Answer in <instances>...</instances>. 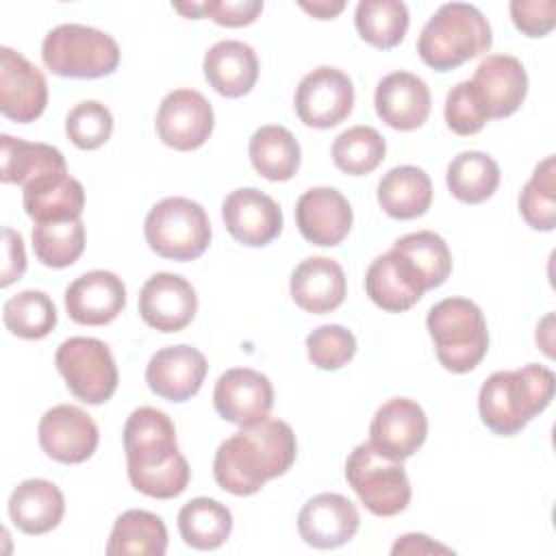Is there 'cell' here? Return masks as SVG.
<instances>
[{
  "mask_svg": "<svg viewBox=\"0 0 556 556\" xmlns=\"http://www.w3.org/2000/svg\"><path fill=\"white\" fill-rule=\"evenodd\" d=\"M352 219L350 202L332 187L308 189L295 202L298 228L313 245H339L348 237Z\"/></svg>",
  "mask_w": 556,
  "mask_h": 556,
  "instance_id": "20",
  "label": "cell"
},
{
  "mask_svg": "<svg viewBox=\"0 0 556 556\" xmlns=\"http://www.w3.org/2000/svg\"><path fill=\"white\" fill-rule=\"evenodd\" d=\"M365 291L382 311L402 313L415 306L428 289L415 265L391 248L369 265Z\"/></svg>",
  "mask_w": 556,
  "mask_h": 556,
  "instance_id": "22",
  "label": "cell"
},
{
  "mask_svg": "<svg viewBox=\"0 0 556 556\" xmlns=\"http://www.w3.org/2000/svg\"><path fill=\"white\" fill-rule=\"evenodd\" d=\"M491 41V26L473 4L447 2L421 28L417 52L428 67L450 72L486 52Z\"/></svg>",
  "mask_w": 556,
  "mask_h": 556,
  "instance_id": "4",
  "label": "cell"
},
{
  "mask_svg": "<svg viewBox=\"0 0 556 556\" xmlns=\"http://www.w3.org/2000/svg\"><path fill=\"white\" fill-rule=\"evenodd\" d=\"M48 104V83L37 65L11 48L0 50V111L4 117L28 124Z\"/></svg>",
  "mask_w": 556,
  "mask_h": 556,
  "instance_id": "13",
  "label": "cell"
},
{
  "mask_svg": "<svg viewBox=\"0 0 556 556\" xmlns=\"http://www.w3.org/2000/svg\"><path fill=\"white\" fill-rule=\"evenodd\" d=\"M213 404L226 421L248 426L267 417L274 406V387L269 378L256 369L232 367L217 378Z\"/></svg>",
  "mask_w": 556,
  "mask_h": 556,
  "instance_id": "16",
  "label": "cell"
},
{
  "mask_svg": "<svg viewBox=\"0 0 556 556\" xmlns=\"http://www.w3.org/2000/svg\"><path fill=\"white\" fill-rule=\"evenodd\" d=\"M384 152V139L371 126H352L332 143L334 165L350 176H365L374 172L382 163Z\"/></svg>",
  "mask_w": 556,
  "mask_h": 556,
  "instance_id": "39",
  "label": "cell"
},
{
  "mask_svg": "<svg viewBox=\"0 0 556 556\" xmlns=\"http://www.w3.org/2000/svg\"><path fill=\"white\" fill-rule=\"evenodd\" d=\"M306 352L315 367L334 371L354 358L356 337L339 324H326L306 337Z\"/></svg>",
  "mask_w": 556,
  "mask_h": 556,
  "instance_id": "42",
  "label": "cell"
},
{
  "mask_svg": "<svg viewBox=\"0 0 556 556\" xmlns=\"http://www.w3.org/2000/svg\"><path fill=\"white\" fill-rule=\"evenodd\" d=\"M146 241L152 252L172 261H193L211 243L206 211L189 198H165L146 215Z\"/></svg>",
  "mask_w": 556,
  "mask_h": 556,
  "instance_id": "7",
  "label": "cell"
},
{
  "mask_svg": "<svg viewBox=\"0 0 556 556\" xmlns=\"http://www.w3.org/2000/svg\"><path fill=\"white\" fill-rule=\"evenodd\" d=\"M445 182L456 200L480 204L495 193L500 185V167L489 154L465 150L450 161Z\"/></svg>",
  "mask_w": 556,
  "mask_h": 556,
  "instance_id": "34",
  "label": "cell"
},
{
  "mask_svg": "<svg viewBox=\"0 0 556 556\" xmlns=\"http://www.w3.org/2000/svg\"><path fill=\"white\" fill-rule=\"evenodd\" d=\"M289 291L302 311L315 315L330 313L345 300L343 267L334 258L311 256L293 269Z\"/></svg>",
  "mask_w": 556,
  "mask_h": 556,
  "instance_id": "25",
  "label": "cell"
},
{
  "mask_svg": "<svg viewBox=\"0 0 556 556\" xmlns=\"http://www.w3.org/2000/svg\"><path fill=\"white\" fill-rule=\"evenodd\" d=\"M70 393L85 404H102L117 389V365L109 345L93 337L65 339L54 356Z\"/></svg>",
  "mask_w": 556,
  "mask_h": 556,
  "instance_id": "9",
  "label": "cell"
},
{
  "mask_svg": "<svg viewBox=\"0 0 556 556\" xmlns=\"http://www.w3.org/2000/svg\"><path fill=\"white\" fill-rule=\"evenodd\" d=\"M67 172L61 150L48 143H33L11 135L0 137V180L4 185H22L46 176Z\"/></svg>",
  "mask_w": 556,
  "mask_h": 556,
  "instance_id": "29",
  "label": "cell"
},
{
  "mask_svg": "<svg viewBox=\"0 0 556 556\" xmlns=\"http://www.w3.org/2000/svg\"><path fill=\"white\" fill-rule=\"evenodd\" d=\"M167 549V528L163 519L148 510H126L115 519L111 530L106 554H139V556H163Z\"/></svg>",
  "mask_w": 556,
  "mask_h": 556,
  "instance_id": "32",
  "label": "cell"
},
{
  "mask_svg": "<svg viewBox=\"0 0 556 556\" xmlns=\"http://www.w3.org/2000/svg\"><path fill=\"white\" fill-rule=\"evenodd\" d=\"M374 104L387 126L415 130L430 115V89L410 72H391L378 83Z\"/></svg>",
  "mask_w": 556,
  "mask_h": 556,
  "instance_id": "24",
  "label": "cell"
},
{
  "mask_svg": "<svg viewBox=\"0 0 556 556\" xmlns=\"http://www.w3.org/2000/svg\"><path fill=\"white\" fill-rule=\"evenodd\" d=\"M300 7L311 13L317 20H332L334 15H339L345 9L343 0H313V2H300Z\"/></svg>",
  "mask_w": 556,
  "mask_h": 556,
  "instance_id": "48",
  "label": "cell"
},
{
  "mask_svg": "<svg viewBox=\"0 0 556 556\" xmlns=\"http://www.w3.org/2000/svg\"><path fill=\"white\" fill-rule=\"evenodd\" d=\"M124 452L130 484L156 500L178 497L191 478L187 458L178 452L176 428L167 413L141 406L124 424Z\"/></svg>",
  "mask_w": 556,
  "mask_h": 556,
  "instance_id": "2",
  "label": "cell"
},
{
  "mask_svg": "<svg viewBox=\"0 0 556 556\" xmlns=\"http://www.w3.org/2000/svg\"><path fill=\"white\" fill-rule=\"evenodd\" d=\"M489 113L471 80H463L450 89L445 98V122L456 135H473L482 130Z\"/></svg>",
  "mask_w": 556,
  "mask_h": 556,
  "instance_id": "43",
  "label": "cell"
},
{
  "mask_svg": "<svg viewBox=\"0 0 556 556\" xmlns=\"http://www.w3.org/2000/svg\"><path fill=\"white\" fill-rule=\"evenodd\" d=\"M295 113L311 128H332L354 109V85L337 67H315L295 89Z\"/></svg>",
  "mask_w": 556,
  "mask_h": 556,
  "instance_id": "10",
  "label": "cell"
},
{
  "mask_svg": "<svg viewBox=\"0 0 556 556\" xmlns=\"http://www.w3.org/2000/svg\"><path fill=\"white\" fill-rule=\"evenodd\" d=\"M22 204L35 224L78 219L85 208V189L67 172L46 174L24 187Z\"/></svg>",
  "mask_w": 556,
  "mask_h": 556,
  "instance_id": "27",
  "label": "cell"
},
{
  "mask_svg": "<svg viewBox=\"0 0 556 556\" xmlns=\"http://www.w3.org/2000/svg\"><path fill=\"white\" fill-rule=\"evenodd\" d=\"M65 132L80 150H96L104 146L113 132V115L98 100L78 102L65 117Z\"/></svg>",
  "mask_w": 556,
  "mask_h": 556,
  "instance_id": "41",
  "label": "cell"
},
{
  "mask_svg": "<svg viewBox=\"0 0 556 556\" xmlns=\"http://www.w3.org/2000/svg\"><path fill=\"white\" fill-rule=\"evenodd\" d=\"M378 202L393 219H415L430 208V176L415 165L393 167L378 182Z\"/></svg>",
  "mask_w": 556,
  "mask_h": 556,
  "instance_id": "30",
  "label": "cell"
},
{
  "mask_svg": "<svg viewBox=\"0 0 556 556\" xmlns=\"http://www.w3.org/2000/svg\"><path fill=\"white\" fill-rule=\"evenodd\" d=\"M415 552L430 554V552H450V549L439 543H432L426 534H404L391 547V554H415Z\"/></svg>",
  "mask_w": 556,
  "mask_h": 556,
  "instance_id": "47",
  "label": "cell"
},
{
  "mask_svg": "<svg viewBox=\"0 0 556 556\" xmlns=\"http://www.w3.org/2000/svg\"><path fill=\"white\" fill-rule=\"evenodd\" d=\"M208 371L204 354L191 345H169L152 354L146 367V382L152 393L169 402L193 397Z\"/></svg>",
  "mask_w": 556,
  "mask_h": 556,
  "instance_id": "19",
  "label": "cell"
},
{
  "mask_svg": "<svg viewBox=\"0 0 556 556\" xmlns=\"http://www.w3.org/2000/svg\"><path fill=\"white\" fill-rule=\"evenodd\" d=\"M248 152L254 169L274 182L293 178L300 167V143L285 126L269 124L254 130Z\"/></svg>",
  "mask_w": 556,
  "mask_h": 556,
  "instance_id": "31",
  "label": "cell"
},
{
  "mask_svg": "<svg viewBox=\"0 0 556 556\" xmlns=\"http://www.w3.org/2000/svg\"><path fill=\"white\" fill-rule=\"evenodd\" d=\"M65 513V500L59 486L43 478L20 482L9 497V517L17 530L37 536L59 526Z\"/></svg>",
  "mask_w": 556,
  "mask_h": 556,
  "instance_id": "26",
  "label": "cell"
},
{
  "mask_svg": "<svg viewBox=\"0 0 556 556\" xmlns=\"http://www.w3.org/2000/svg\"><path fill=\"white\" fill-rule=\"evenodd\" d=\"M519 213L534 230L556 226V159H543L519 195Z\"/></svg>",
  "mask_w": 556,
  "mask_h": 556,
  "instance_id": "40",
  "label": "cell"
},
{
  "mask_svg": "<svg viewBox=\"0 0 556 556\" xmlns=\"http://www.w3.org/2000/svg\"><path fill=\"white\" fill-rule=\"evenodd\" d=\"M198 295L191 282L178 274L159 271L139 291V315L159 332H178L191 324Z\"/></svg>",
  "mask_w": 556,
  "mask_h": 556,
  "instance_id": "14",
  "label": "cell"
},
{
  "mask_svg": "<svg viewBox=\"0 0 556 556\" xmlns=\"http://www.w3.org/2000/svg\"><path fill=\"white\" fill-rule=\"evenodd\" d=\"M215 115L211 102L195 89L169 91L156 113L159 139L180 152L198 150L213 132Z\"/></svg>",
  "mask_w": 556,
  "mask_h": 556,
  "instance_id": "11",
  "label": "cell"
},
{
  "mask_svg": "<svg viewBox=\"0 0 556 556\" xmlns=\"http://www.w3.org/2000/svg\"><path fill=\"white\" fill-rule=\"evenodd\" d=\"M124 306L126 287L122 278L106 269L87 271L65 289V311L83 326L111 324Z\"/></svg>",
  "mask_w": 556,
  "mask_h": 556,
  "instance_id": "21",
  "label": "cell"
},
{
  "mask_svg": "<svg viewBox=\"0 0 556 556\" xmlns=\"http://www.w3.org/2000/svg\"><path fill=\"white\" fill-rule=\"evenodd\" d=\"M439 363L452 374L471 371L489 350V330L478 304L467 298H445L426 317Z\"/></svg>",
  "mask_w": 556,
  "mask_h": 556,
  "instance_id": "5",
  "label": "cell"
},
{
  "mask_svg": "<svg viewBox=\"0 0 556 556\" xmlns=\"http://www.w3.org/2000/svg\"><path fill=\"white\" fill-rule=\"evenodd\" d=\"M513 24L528 37H545L556 24L554 0H513L510 2Z\"/></svg>",
  "mask_w": 556,
  "mask_h": 556,
  "instance_id": "44",
  "label": "cell"
},
{
  "mask_svg": "<svg viewBox=\"0 0 556 556\" xmlns=\"http://www.w3.org/2000/svg\"><path fill=\"white\" fill-rule=\"evenodd\" d=\"M33 250L46 267H70L85 250V226L78 219L43 222L33 226Z\"/></svg>",
  "mask_w": 556,
  "mask_h": 556,
  "instance_id": "37",
  "label": "cell"
},
{
  "mask_svg": "<svg viewBox=\"0 0 556 556\" xmlns=\"http://www.w3.org/2000/svg\"><path fill=\"white\" fill-rule=\"evenodd\" d=\"M358 35L378 50L395 48L408 30V9L400 0H363L354 13Z\"/></svg>",
  "mask_w": 556,
  "mask_h": 556,
  "instance_id": "35",
  "label": "cell"
},
{
  "mask_svg": "<svg viewBox=\"0 0 556 556\" xmlns=\"http://www.w3.org/2000/svg\"><path fill=\"white\" fill-rule=\"evenodd\" d=\"M554 371L545 365H523L491 374L478 393V410L489 430L513 437L547 408L554 395Z\"/></svg>",
  "mask_w": 556,
  "mask_h": 556,
  "instance_id": "3",
  "label": "cell"
},
{
  "mask_svg": "<svg viewBox=\"0 0 556 556\" xmlns=\"http://www.w3.org/2000/svg\"><path fill=\"white\" fill-rule=\"evenodd\" d=\"M46 67L65 78H100L119 65V46L104 30L83 24L52 28L41 46Z\"/></svg>",
  "mask_w": 556,
  "mask_h": 556,
  "instance_id": "6",
  "label": "cell"
},
{
  "mask_svg": "<svg viewBox=\"0 0 556 556\" xmlns=\"http://www.w3.org/2000/svg\"><path fill=\"white\" fill-rule=\"evenodd\" d=\"M471 85L478 89L489 119L513 115L528 93V74L517 56L491 54L480 61Z\"/></svg>",
  "mask_w": 556,
  "mask_h": 556,
  "instance_id": "23",
  "label": "cell"
},
{
  "mask_svg": "<svg viewBox=\"0 0 556 556\" xmlns=\"http://www.w3.org/2000/svg\"><path fill=\"white\" fill-rule=\"evenodd\" d=\"M2 319L11 334L20 339H43L56 326V306L43 291H22L2 306Z\"/></svg>",
  "mask_w": 556,
  "mask_h": 556,
  "instance_id": "36",
  "label": "cell"
},
{
  "mask_svg": "<svg viewBox=\"0 0 556 556\" xmlns=\"http://www.w3.org/2000/svg\"><path fill=\"white\" fill-rule=\"evenodd\" d=\"M222 217L228 232L243 245L261 248L271 243L282 230V211L267 193L243 187L226 195Z\"/></svg>",
  "mask_w": 556,
  "mask_h": 556,
  "instance_id": "17",
  "label": "cell"
},
{
  "mask_svg": "<svg viewBox=\"0 0 556 556\" xmlns=\"http://www.w3.org/2000/svg\"><path fill=\"white\" fill-rule=\"evenodd\" d=\"M37 432L41 450L65 465H78L91 458L100 439L96 421L72 404H59L46 410Z\"/></svg>",
  "mask_w": 556,
  "mask_h": 556,
  "instance_id": "12",
  "label": "cell"
},
{
  "mask_svg": "<svg viewBox=\"0 0 556 556\" xmlns=\"http://www.w3.org/2000/svg\"><path fill=\"white\" fill-rule=\"evenodd\" d=\"M426 434V413L408 397H393L384 402L369 426V443L391 460L413 456L424 445Z\"/></svg>",
  "mask_w": 556,
  "mask_h": 556,
  "instance_id": "15",
  "label": "cell"
},
{
  "mask_svg": "<svg viewBox=\"0 0 556 556\" xmlns=\"http://www.w3.org/2000/svg\"><path fill=\"white\" fill-rule=\"evenodd\" d=\"M26 271V254H24V241L22 235L13 228H4V263H2V287H9L11 282L20 280Z\"/></svg>",
  "mask_w": 556,
  "mask_h": 556,
  "instance_id": "46",
  "label": "cell"
},
{
  "mask_svg": "<svg viewBox=\"0 0 556 556\" xmlns=\"http://www.w3.org/2000/svg\"><path fill=\"white\" fill-rule=\"evenodd\" d=\"M178 530L189 547L215 549L230 536L232 515L217 500L193 497L178 513Z\"/></svg>",
  "mask_w": 556,
  "mask_h": 556,
  "instance_id": "33",
  "label": "cell"
},
{
  "mask_svg": "<svg viewBox=\"0 0 556 556\" xmlns=\"http://www.w3.org/2000/svg\"><path fill=\"white\" fill-rule=\"evenodd\" d=\"M393 250L406 256L426 282V289L441 287L452 271V254L443 237L432 230H419L400 237Z\"/></svg>",
  "mask_w": 556,
  "mask_h": 556,
  "instance_id": "38",
  "label": "cell"
},
{
  "mask_svg": "<svg viewBox=\"0 0 556 556\" xmlns=\"http://www.w3.org/2000/svg\"><path fill=\"white\" fill-rule=\"evenodd\" d=\"M202 15L211 17L219 26H248L252 24L261 11L263 2L261 0H208L202 2Z\"/></svg>",
  "mask_w": 556,
  "mask_h": 556,
  "instance_id": "45",
  "label": "cell"
},
{
  "mask_svg": "<svg viewBox=\"0 0 556 556\" xmlns=\"http://www.w3.org/2000/svg\"><path fill=\"white\" fill-rule=\"evenodd\" d=\"M345 480L365 508L378 517H393L410 502V482L402 460L382 456L369 441L348 456Z\"/></svg>",
  "mask_w": 556,
  "mask_h": 556,
  "instance_id": "8",
  "label": "cell"
},
{
  "mask_svg": "<svg viewBox=\"0 0 556 556\" xmlns=\"http://www.w3.org/2000/svg\"><path fill=\"white\" fill-rule=\"evenodd\" d=\"M358 508L339 493H319L311 497L298 515V532L306 545L334 549L345 545L358 530Z\"/></svg>",
  "mask_w": 556,
  "mask_h": 556,
  "instance_id": "18",
  "label": "cell"
},
{
  "mask_svg": "<svg viewBox=\"0 0 556 556\" xmlns=\"http://www.w3.org/2000/svg\"><path fill=\"white\" fill-rule=\"evenodd\" d=\"M295 434L282 419L263 417L241 426L219 443L213 458L217 484L239 497L254 495L271 478L287 473L295 460Z\"/></svg>",
  "mask_w": 556,
  "mask_h": 556,
  "instance_id": "1",
  "label": "cell"
},
{
  "mask_svg": "<svg viewBox=\"0 0 556 556\" xmlns=\"http://www.w3.org/2000/svg\"><path fill=\"white\" fill-rule=\"evenodd\" d=\"M202 67L208 85L226 98H241L250 93L258 78L256 52L237 39L217 41L204 54Z\"/></svg>",
  "mask_w": 556,
  "mask_h": 556,
  "instance_id": "28",
  "label": "cell"
}]
</instances>
